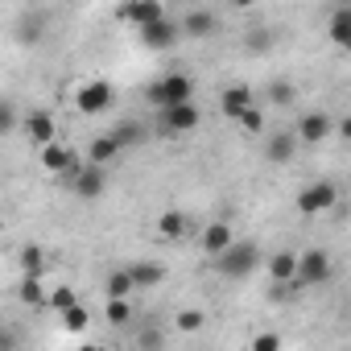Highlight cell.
<instances>
[{"label": "cell", "instance_id": "cell-29", "mask_svg": "<svg viewBox=\"0 0 351 351\" xmlns=\"http://www.w3.org/2000/svg\"><path fill=\"white\" fill-rule=\"evenodd\" d=\"M132 318V302H108V322L112 326H124Z\"/></svg>", "mask_w": 351, "mask_h": 351}, {"label": "cell", "instance_id": "cell-17", "mask_svg": "<svg viewBox=\"0 0 351 351\" xmlns=\"http://www.w3.org/2000/svg\"><path fill=\"white\" fill-rule=\"evenodd\" d=\"M326 38H330V46L351 50V5H339V9L330 13V21H326Z\"/></svg>", "mask_w": 351, "mask_h": 351}, {"label": "cell", "instance_id": "cell-28", "mask_svg": "<svg viewBox=\"0 0 351 351\" xmlns=\"http://www.w3.org/2000/svg\"><path fill=\"white\" fill-rule=\"evenodd\" d=\"M0 132H17V104L0 99Z\"/></svg>", "mask_w": 351, "mask_h": 351}, {"label": "cell", "instance_id": "cell-23", "mask_svg": "<svg viewBox=\"0 0 351 351\" xmlns=\"http://www.w3.org/2000/svg\"><path fill=\"white\" fill-rule=\"evenodd\" d=\"M21 269H25V277H42V269H46V252H42L38 244H25V248H21Z\"/></svg>", "mask_w": 351, "mask_h": 351}, {"label": "cell", "instance_id": "cell-9", "mask_svg": "<svg viewBox=\"0 0 351 351\" xmlns=\"http://www.w3.org/2000/svg\"><path fill=\"white\" fill-rule=\"evenodd\" d=\"M335 128H339V120H330L326 112H306V116L298 120V128H293V132H298V141H302V145H322Z\"/></svg>", "mask_w": 351, "mask_h": 351}, {"label": "cell", "instance_id": "cell-31", "mask_svg": "<svg viewBox=\"0 0 351 351\" xmlns=\"http://www.w3.org/2000/svg\"><path fill=\"white\" fill-rule=\"evenodd\" d=\"M240 128H244V132H252V136H256V132H265V112H261V108L244 112V116H240Z\"/></svg>", "mask_w": 351, "mask_h": 351}, {"label": "cell", "instance_id": "cell-10", "mask_svg": "<svg viewBox=\"0 0 351 351\" xmlns=\"http://www.w3.org/2000/svg\"><path fill=\"white\" fill-rule=\"evenodd\" d=\"M252 108H256V95H252V87H244V83L228 87V91L219 95V112H223L228 120H236V124H240V116L252 112Z\"/></svg>", "mask_w": 351, "mask_h": 351}, {"label": "cell", "instance_id": "cell-11", "mask_svg": "<svg viewBox=\"0 0 351 351\" xmlns=\"http://www.w3.org/2000/svg\"><path fill=\"white\" fill-rule=\"evenodd\" d=\"M298 153V132H269L265 136V161L269 165H289Z\"/></svg>", "mask_w": 351, "mask_h": 351}, {"label": "cell", "instance_id": "cell-33", "mask_svg": "<svg viewBox=\"0 0 351 351\" xmlns=\"http://www.w3.org/2000/svg\"><path fill=\"white\" fill-rule=\"evenodd\" d=\"M269 46H273L269 29H252V34H248V50H252V54H261V50H269Z\"/></svg>", "mask_w": 351, "mask_h": 351}, {"label": "cell", "instance_id": "cell-7", "mask_svg": "<svg viewBox=\"0 0 351 351\" xmlns=\"http://www.w3.org/2000/svg\"><path fill=\"white\" fill-rule=\"evenodd\" d=\"M161 17H169V13H165V5H157V0H132V5H120V21H128L136 34L157 25Z\"/></svg>", "mask_w": 351, "mask_h": 351}, {"label": "cell", "instance_id": "cell-18", "mask_svg": "<svg viewBox=\"0 0 351 351\" xmlns=\"http://www.w3.org/2000/svg\"><path fill=\"white\" fill-rule=\"evenodd\" d=\"M269 277H273V285L298 281V252H273L269 256Z\"/></svg>", "mask_w": 351, "mask_h": 351}, {"label": "cell", "instance_id": "cell-36", "mask_svg": "<svg viewBox=\"0 0 351 351\" xmlns=\"http://www.w3.org/2000/svg\"><path fill=\"white\" fill-rule=\"evenodd\" d=\"M149 351H161V347H149Z\"/></svg>", "mask_w": 351, "mask_h": 351}, {"label": "cell", "instance_id": "cell-12", "mask_svg": "<svg viewBox=\"0 0 351 351\" xmlns=\"http://www.w3.org/2000/svg\"><path fill=\"white\" fill-rule=\"evenodd\" d=\"M182 38V25L173 21V17H161L157 25H149V29H141V42L149 46V50H169L173 42Z\"/></svg>", "mask_w": 351, "mask_h": 351}, {"label": "cell", "instance_id": "cell-16", "mask_svg": "<svg viewBox=\"0 0 351 351\" xmlns=\"http://www.w3.org/2000/svg\"><path fill=\"white\" fill-rule=\"evenodd\" d=\"M124 269H128V277H132L136 289H157L165 281V265H157V261H132Z\"/></svg>", "mask_w": 351, "mask_h": 351}, {"label": "cell", "instance_id": "cell-26", "mask_svg": "<svg viewBox=\"0 0 351 351\" xmlns=\"http://www.w3.org/2000/svg\"><path fill=\"white\" fill-rule=\"evenodd\" d=\"M50 306H54L58 314H66V310H75V306H79V298H75V289H71V285H58V289L50 293Z\"/></svg>", "mask_w": 351, "mask_h": 351}, {"label": "cell", "instance_id": "cell-5", "mask_svg": "<svg viewBox=\"0 0 351 351\" xmlns=\"http://www.w3.org/2000/svg\"><path fill=\"white\" fill-rule=\"evenodd\" d=\"M112 83L108 79H91V83H83L79 91H75V108L83 112V116H99L104 108H112Z\"/></svg>", "mask_w": 351, "mask_h": 351}, {"label": "cell", "instance_id": "cell-19", "mask_svg": "<svg viewBox=\"0 0 351 351\" xmlns=\"http://www.w3.org/2000/svg\"><path fill=\"white\" fill-rule=\"evenodd\" d=\"M116 153H120V141H116L112 132H99V136L87 145V161H91V165H108Z\"/></svg>", "mask_w": 351, "mask_h": 351}, {"label": "cell", "instance_id": "cell-27", "mask_svg": "<svg viewBox=\"0 0 351 351\" xmlns=\"http://www.w3.org/2000/svg\"><path fill=\"white\" fill-rule=\"evenodd\" d=\"M203 322H207L203 310H182L178 318H173V326H178V330H203Z\"/></svg>", "mask_w": 351, "mask_h": 351}, {"label": "cell", "instance_id": "cell-2", "mask_svg": "<svg viewBox=\"0 0 351 351\" xmlns=\"http://www.w3.org/2000/svg\"><path fill=\"white\" fill-rule=\"evenodd\" d=\"M256 265H261V248H256L252 240H236L223 256H215V273H219V277H232V281L252 277Z\"/></svg>", "mask_w": 351, "mask_h": 351}, {"label": "cell", "instance_id": "cell-24", "mask_svg": "<svg viewBox=\"0 0 351 351\" xmlns=\"http://www.w3.org/2000/svg\"><path fill=\"white\" fill-rule=\"evenodd\" d=\"M21 302H29V306H50V293H46L42 277H25V281H21Z\"/></svg>", "mask_w": 351, "mask_h": 351}, {"label": "cell", "instance_id": "cell-8", "mask_svg": "<svg viewBox=\"0 0 351 351\" xmlns=\"http://www.w3.org/2000/svg\"><path fill=\"white\" fill-rule=\"evenodd\" d=\"M199 120H203L199 104L169 108V112H161V132H169V136H186V132H195V128H199Z\"/></svg>", "mask_w": 351, "mask_h": 351}, {"label": "cell", "instance_id": "cell-21", "mask_svg": "<svg viewBox=\"0 0 351 351\" xmlns=\"http://www.w3.org/2000/svg\"><path fill=\"white\" fill-rule=\"evenodd\" d=\"M157 232H161L165 240H182V236H186V215H182V211H161Z\"/></svg>", "mask_w": 351, "mask_h": 351}, {"label": "cell", "instance_id": "cell-4", "mask_svg": "<svg viewBox=\"0 0 351 351\" xmlns=\"http://www.w3.org/2000/svg\"><path fill=\"white\" fill-rule=\"evenodd\" d=\"M335 199H339V186L335 182H310V186H302L298 191V215H306V219H314V215H322V211H330L335 207Z\"/></svg>", "mask_w": 351, "mask_h": 351}, {"label": "cell", "instance_id": "cell-13", "mask_svg": "<svg viewBox=\"0 0 351 351\" xmlns=\"http://www.w3.org/2000/svg\"><path fill=\"white\" fill-rule=\"evenodd\" d=\"M178 25H182V38H211L219 21H215L211 9H191V13L178 17Z\"/></svg>", "mask_w": 351, "mask_h": 351}, {"label": "cell", "instance_id": "cell-35", "mask_svg": "<svg viewBox=\"0 0 351 351\" xmlns=\"http://www.w3.org/2000/svg\"><path fill=\"white\" fill-rule=\"evenodd\" d=\"M79 351H104V347H91V343H87V347H79Z\"/></svg>", "mask_w": 351, "mask_h": 351}, {"label": "cell", "instance_id": "cell-20", "mask_svg": "<svg viewBox=\"0 0 351 351\" xmlns=\"http://www.w3.org/2000/svg\"><path fill=\"white\" fill-rule=\"evenodd\" d=\"M132 293H136V285H132L128 269H116V273L108 277V302H128Z\"/></svg>", "mask_w": 351, "mask_h": 351}, {"label": "cell", "instance_id": "cell-6", "mask_svg": "<svg viewBox=\"0 0 351 351\" xmlns=\"http://www.w3.org/2000/svg\"><path fill=\"white\" fill-rule=\"evenodd\" d=\"M71 191H75V199H83V203H95V199L108 191V169L87 161V165L79 169V178L71 182Z\"/></svg>", "mask_w": 351, "mask_h": 351}, {"label": "cell", "instance_id": "cell-22", "mask_svg": "<svg viewBox=\"0 0 351 351\" xmlns=\"http://www.w3.org/2000/svg\"><path fill=\"white\" fill-rule=\"evenodd\" d=\"M265 99H269V104H277V108H289V104L298 99V87H293L289 79H277V83H269Z\"/></svg>", "mask_w": 351, "mask_h": 351}, {"label": "cell", "instance_id": "cell-34", "mask_svg": "<svg viewBox=\"0 0 351 351\" xmlns=\"http://www.w3.org/2000/svg\"><path fill=\"white\" fill-rule=\"evenodd\" d=\"M335 132H339V136H343V141H351V116H343V120H339V128H335Z\"/></svg>", "mask_w": 351, "mask_h": 351}, {"label": "cell", "instance_id": "cell-3", "mask_svg": "<svg viewBox=\"0 0 351 351\" xmlns=\"http://www.w3.org/2000/svg\"><path fill=\"white\" fill-rule=\"evenodd\" d=\"M330 277H335V265H330V256H326L322 248H310V252L298 256V285H302V289H318V285H326Z\"/></svg>", "mask_w": 351, "mask_h": 351}, {"label": "cell", "instance_id": "cell-15", "mask_svg": "<svg viewBox=\"0 0 351 351\" xmlns=\"http://www.w3.org/2000/svg\"><path fill=\"white\" fill-rule=\"evenodd\" d=\"M232 244H236V236H232V223L215 219V223H207V228H203V248H207V256H211V261H215V256H223Z\"/></svg>", "mask_w": 351, "mask_h": 351}, {"label": "cell", "instance_id": "cell-25", "mask_svg": "<svg viewBox=\"0 0 351 351\" xmlns=\"http://www.w3.org/2000/svg\"><path fill=\"white\" fill-rule=\"evenodd\" d=\"M141 132H145V128H141L136 120H124V124H116V128H112V136L120 141V149H128V145H136V141H141Z\"/></svg>", "mask_w": 351, "mask_h": 351}, {"label": "cell", "instance_id": "cell-30", "mask_svg": "<svg viewBox=\"0 0 351 351\" xmlns=\"http://www.w3.org/2000/svg\"><path fill=\"white\" fill-rule=\"evenodd\" d=\"M87 322H91V314H87L83 306H75V310L62 314V326H66V330H87Z\"/></svg>", "mask_w": 351, "mask_h": 351}, {"label": "cell", "instance_id": "cell-32", "mask_svg": "<svg viewBox=\"0 0 351 351\" xmlns=\"http://www.w3.org/2000/svg\"><path fill=\"white\" fill-rule=\"evenodd\" d=\"M248 351H281V339L273 335V330H261L256 339H252V347Z\"/></svg>", "mask_w": 351, "mask_h": 351}, {"label": "cell", "instance_id": "cell-14", "mask_svg": "<svg viewBox=\"0 0 351 351\" xmlns=\"http://www.w3.org/2000/svg\"><path fill=\"white\" fill-rule=\"evenodd\" d=\"M25 132H29V141L34 145H58V124H54V116L50 112H29V120H25Z\"/></svg>", "mask_w": 351, "mask_h": 351}, {"label": "cell", "instance_id": "cell-1", "mask_svg": "<svg viewBox=\"0 0 351 351\" xmlns=\"http://www.w3.org/2000/svg\"><path fill=\"white\" fill-rule=\"evenodd\" d=\"M149 104H157L161 112L182 108V104H195V79H191V75H182V71L161 75L157 83H149Z\"/></svg>", "mask_w": 351, "mask_h": 351}]
</instances>
